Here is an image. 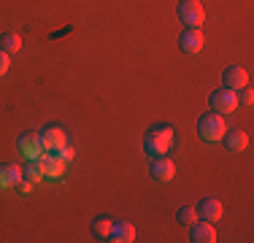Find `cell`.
<instances>
[{
	"label": "cell",
	"instance_id": "9a60e30c",
	"mask_svg": "<svg viewBox=\"0 0 254 243\" xmlns=\"http://www.w3.org/2000/svg\"><path fill=\"white\" fill-rule=\"evenodd\" d=\"M222 141H225L230 151H244L249 146V135H246V130H227L222 135Z\"/></svg>",
	"mask_w": 254,
	"mask_h": 243
},
{
	"label": "cell",
	"instance_id": "52a82bcc",
	"mask_svg": "<svg viewBox=\"0 0 254 243\" xmlns=\"http://www.w3.org/2000/svg\"><path fill=\"white\" fill-rule=\"evenodd\" d=\"M190 241L192 243H214L216 241V227L214 222H205V219H200V222H192L190 224Z\"/></svg>",
	"mask_w": 254,
	"mask_h": 243
},
{
	"label": "cell",
	"instance_id": "6da1fadb",
	"mask_svg": "<svg viewBox=\"0 0 254 243\" xmlns=\"http://www.w3.org/2000/svg\"><path fill=\"white\" fill-rule=\"evenodd\" d=\"M171 146H173V127L171 124H157L152 130H146V135H143V149L154 157L165 154Z\"/></svg>",
	"mask_w": 254,
	"mask_h": 243
},
{
	"label": "cell",
	"instance_id": "ba28073f",
	"mask_svg": "<svg viewBox=\"0 0 254 243\" xmlns=\"http://www.w3.org/2000/svg\"><path fill=\"white\" fill-rule=\"evenodd\" d=\"M179 46H181V52H187V54L200 52V49L205 46V38H203L200 27H187L184 33H181V38H179Z\"/></svg>",
	"mask_w": 254,
	"mask_h": 243
},
{
	"label": "cell",
	"instance_id": "9c48e42d",
	"mask_svg": "<svg viewBox=\"0 0 254 243\" xmlns=\"http://www.w3.org/2000/svg\"><path fill=\"white\" fill-rule=\"evenodd\" d=\"M222 81H225L227 89H244L249 87V70L244 68V65H230V68L225 70V76H222Z\"/></svg>",
	"mask_w": 254,
	"mask_h": 243
},
{
	"label": "cell",
	"instance_id": "2e32d148",
	"mask_svg": "<svg viewBox=\"0 0 254 243\" xmlns=\"http://www.w3.org/2000/svg\"><path fill=\"white\" fill-rule=\"evenodd\" d=\"M111 227H114V219H111V216H95V219H92V235H95L98 241H108Z\"/></svg>",
	"mask_w": 254,
	"mask_h": 243
},
{
	"label": "cell",
	"instance_id": "603a6c76",
	"mask_svg": "<svg viewBox=\"0 0 254 243\" xmlns=\"http://www.w3.org/2000/svg\"><path fill=\"white\" fill-rule=\"evenodd\" d=\"M16 189H19L22 194H30V192H33V181H30V179H25V176H22V179L16 181Z\"/></svg>",
	"mask_w": 254,
	"mask_h": 243
},
{
	"label": "cell",
	"instance_id": "8992f818",
	"mask_svg": "<svg viewBox=\"0 0 254 243\" xmlns=\"http://www.w3.org/2000/svg\"><path fill=\"white\" fill-rule=\"evenodd\" d=\"M19 154L25 157V160H38L41 154H44V146H41V138L38 132H25V135H19Z\"/></svg>",
	"mask_w": 254,
	"mask_h": 243
},
{
	"label": "cell",
	"instance_id": "7c38bea8",
	"mask_svg": "<svg viewBox=\"0 0 254 243\" xmlns=\"http://www.w3.org/2000/svg\"><path fill=\"white\" fill-rule=\"evenodd\" d=\"M38 162H41V170H44V176H49V179H60V176L65 173V162L60 160L54 151H46V154H41Z\"/></svg>",
	"mask_w": 254,
	"mask_h": 243
},
{
	"label": "cell",
	"instance_id": "7a4b0ae2",
	"mask_svg": "<svg viewBox=\"0 0 254 243\" xmlns=\"http://www.w3.org/2000/svg\"><path fill=\"white\" fill-rule=\"evenodd\" d=\"M197 132H200L203 141L208 143H216L222 141V135L227 132V122H225V114H216V111H208L197 119Z\"/></svg>",
	"mask_w": 254,
	"mask_h": 243
},
{
	"label": "cell",
	"instance_id": "5b68a950",
	"mask_svg": "<svg viewBox=\"0 0 254 243\" xmlns=\"http://www.w3.org/2000/svg\"><path fill=\"white\" fill-rule=\"evenodd\" d=\"M38 138H41V146H44V151H57V149H63V146L68 143V135H65V130H63L60 124L44 127V130L38 132Z\"/></svg>",
	"mask_w": 254,
	"mask_h": 243
},
{
	"label": "cell",
	"instance_id": "3957f363",
	"mask_svg": "<svg viewBox=\"0 0 254 243\" xmlns=\"http://www.w3.org/2000/svg\"><path fill=\"white\" fill-rule=\"evenodd\" d=\"M208 103H211V108H214L216 114H230V111L238 108V92H235V89H227V87L214 89L211 97H208Z\"/></svg>",
	"mask_w": 254,
	"mask_h": 243
},
{
	"label": "cell",
	"instance_id": "30bf717a",
	"mask_svg": "<svg viewBox=\"0 0 254 243\" xmlns=\"http://www.w3.org/2000/svg\"><path fill=\"white\" fill-rule=\"evenodd\" d=\"M149 173H152L154 181H171L173 173H176V165H173V160H168L165 154H157L154 160H152Z\"/></svg>",
	"mask_w": 254,
	"mask_h": 243
},
{
	"label": "cell",
	"instance_id": "4fadbf2b",
	"mask_svg": "<svg viewBox=\"0 0 254 243\" xmlns=\"http://www.w3.org/2000/svg\"><path fill=\"white\" fill-rule=\"evenodd\" d=\"M19 179H22V168L19 165H14V162H3V165H0V189L16 186Z\"/></svg>",
	"mask_w": 254,
	"mask_h": 243
},
{
	"label": "cell",
	"instance_id": "d6986e66",
	"mask_svg": "<svg viewBox=\"0 0 254 243\" xmlns=\"http://www.w3.org/2000/svg\"><path fill=\"white\" fill-rule=\"evenodd\" d=\"M195 219H197L195 205H184V208H179V222H181V224H187V227H190Z\"/></svg>",
	"mask_w": 254,
	"mask_h": 243
},
{
	"label": "cell",
	"instance_id": "277c9868",
	"mask_svg": "<svg viewBox=\"0 0 254 243\" xmlns=\"http://www.w3.org/2000/svg\"><path fill=\"white\" fill-rule=\"evenodd\" d=\"M179 19L187 24V27H200L205 19V11L200 5V0H181L179 3Z\"/></svg>",
	"mask_w": 254,
	"mask_h": 243
},
{
	"label": "cell",
	"instance_id": "44dd1931",
	"mask_svg": "<svg viewBox=\"0 0 254 243\" xmlns=\"http://www.w3.org/2000/svg\"><path fill=\"white\" fill-rule=\"evenodd\" d=\"M238 103H244V106H252V103H254V92H252V87L238 89Z\"/></svg>",
	"mask_w": 254,
	"mask_h": 243
},
{
	"label": "cell",
	"instance_id": "5bb4252c",
	"mask_svg": "<svg viewBox=\"0 0 254 243\" xmlns=\"http://www.w3.org/2000/svg\"><path fill=\"white\" fill-rule=\"evenodd\" d=\"M108 241H114V243H132V241H135V227H132L130 222H114Z\"/></svg>",
	"mask_w": 254,
	"mask_h": 243
},
{
	"label": "cell",
	"instance_id": "ffe728a7",
	"mask_svg": "<svg viewBox=\"0 0 254 243\" xmlns=\"http://www.w3.org/2000/svg\"><path fill=\"white\" fill-rule=\"evenodd\" d=\"M54 154H57L60 160L65 162V165H68V162H73V157H76V149H73V146H68V143H65L63 149H57V151H54Z\"/></svg>",
	"mask_w": 254,
	"mask_h": 243
},
{
	"label": "cell",
	"instance_id": "8fae6325",
	"mask_svg": "<svg viewBox=\"0 0 254 243\" xmlns=\"http://www.w3.org/2000/svg\"><path fill=\"white\" fill-rule=\"evenodd\" d=\"M195 211L200 219H205V222H219L222 214H225V208H222V203L216 197H203L200 203L195 205Z\"/></svg>",
	"mask_w": 254,
	"mask_h": 243
},
{
	"label": "cell",
	"instance_id": "ac0fdd59",
	"mask_svg": "<svg viewBox=\"0 0 254 243\" xmlns=\"http://www.w3.org/2000/svg\"><path fill=\"white\" fill-rule=\"evenodd\" d=\"M22 176H25V179H30L33 184H38V181L44 179V170H41V162H38V160H27V168L22 170Z\"/></svg>",
	"mask_w": 254,
	"mask_h": 243
},
{
	"label": "cell",
	"instance_id": "7402d4cb",
	"mask_svg": "<svg viewBox=\"0 0 254 243\" xmlns=\"http://www.w3.org/2000/svg\"><path fill=\"white\" fill-rule=\"evenodd\" d=\"M11 68V54H5L3 49H0V76H5Z\"/></svg>",
	"mask_w": 254,
	"mask_h": 243
},
{
	"label": "cell",
	"instance_id": "e0dca14e",
	"mask_svg": "<svg viewBox=\"0 0 254 243\" xmlns=\"http://www.w3.org/2000/svg\"><path fill=\"white\" fill-rule=\"evenodd\" d=\"M0 49H3L5 54H14L22 49V38L16 33H0Z\"/></svg>",
	"mask_w": 254,
	"mask_h": 243
}]
</instances>
